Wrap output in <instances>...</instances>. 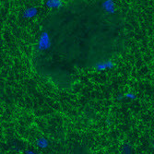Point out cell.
I'll return each instance as SVG.
<instances>
[{
  "label": "cell",
  "instance_id": "2",
  "mask_svg": "<svg viewBox=\"0 0 154 154\" xmlns=\"http://www.w3.org/2000/svg\"><path fill=\"white\" fill-rule=\"evenodd\" d=\"M113 67H114V63H113V61H111V60L101 61L98 64H96V66H95V68L97 69V70H100V71L105 70V69H111Z\"/></svg>",
  "mask_w": 154,
  "mask_h": 154
},
{
  "label": "cell",
  "instance_id": "1",
  "mask_svg": "<svg viewBox=\"0 0 154 154\" xmlns=\"http://www.w3.org/2000/svg\"><path fill=\"white\" fill-rule=\"evenodd\" d=\"M50 46H51V40H50L48 32H42V34L39 38V42H38V49L39 50H46V49L50 48Z\"/></svg>",
  "mask_w": 154,
  "mask_h": 154
},
{
  "label": "cell",
  "instance_id": "3",
  "mask_svg": "<svg viewBox=\"0 0 154 154\" xmlns=\"http://www.w3.org/2000/svg\"><path fill=\"white\" fill-rule=\"evenodd\" d=\"M102 7L105 11H107L109 13H114L116 11L115 3L113 1H111V0H106V1H103V4H102Z\"/></svg>",
  "mask_w": 154,
  "mask_h": 154
},
{
  "label": "cell",
  "instance_id": "4",
  "mask_svg": "<svg viewBox=\"0 0 154 154\" xmlns=\"http://www.w3.org/2000/svg\"><path fill=\"white\" fill-rule=\"evenodd\" d=\"M37 12H38V10H37L36 8H28L23 12V17L24 18H27V19L33 18L34 16L37 15Z\"/></svg>",
  "mask_w": 154,
  "mask_h": 154
},
{
  "label": "cell",
  "instance_id": "5",
  "mask_svg": "<svg viewBox=\"0 0 154 154\" xmlns=\"http://www.w3.org/2000/svg\"><path fill=\"white\" fill-rule=\"evenodd\" d=\"M46 6L51 8H57L62 6V1H59V0H49V1L46 2Z\"/></svg>",
  "mask_w": 154,
  "mask_h": 154
}]
</instances>
